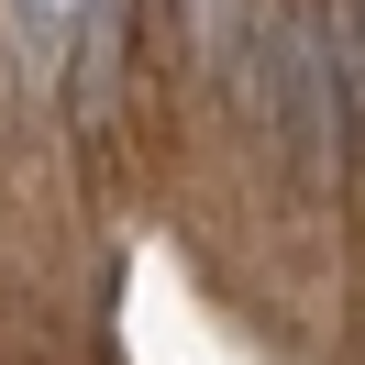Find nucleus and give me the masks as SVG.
I'll return each mask as SVG.
<instances>
[{
    "mask_svg": "<svg viewBox=\"0 0 365 365\" xmlns=\"http://www.w3.org/2000/svg\"><path fill=\"white\" fill-rule=\"evenodd\" d=\"M232 100H244V122H266V133H277V155H288V178H299V188H332L343 166H354L343 78H332V45H321V0L266 23V45L244 56Z\"/></svg>",
    "mask_w": 365,
    "mask_h": 365,
    "instance_id": "nucleus-1",
    "label": "nucleus"
},
{
    "mask_svg": "<svg viewBox=\"0 0 365 365\" xmlns=\"http://www.w3.org/2000/svg\"><path fill=\"white\" fill-rule=\"evenodd\" d=\"M78 56H67V111L78 122H100L111 111V67H122V0H89V11H78Z\"/></svg>",
    "mask_w": 365,
    "mask_h": 365,
    "instance_id": "nucleus-2",
    "label": "nucleus"
},
{
    "mask_svg": "<svg viewBox=\"0 0 365 365\" xmlns=\"http://www.w3.org/2000/svg\"><path fill=\"white\" fill-rule=\"evenodd\" d=\"M178 23H188V45H200V67H222V78H244V56L266 45L255 0H178Z\"/></svg>",
    "mask_w": 365,
    "mask_h": 365,
    "instance_id": "nucleus-3",
    "label": "nucleus"
},
{
    "mask_svg": "<svg viewBox=\"0 0 365 365\" xmlns=\"http://www.w3.org/2000/svg\"><path fill=\"white\" fill-rule=\"evenodd\" d=\"M78 11H89V0H78ZM23 23H34V34H56V23H67V0H23Z\"/></svg>",
    "mask_w": 365,
    "mask_h": 365,
    "instance_id": "nucleus-4",
    "label": "nucleus"
}]
</instances>
